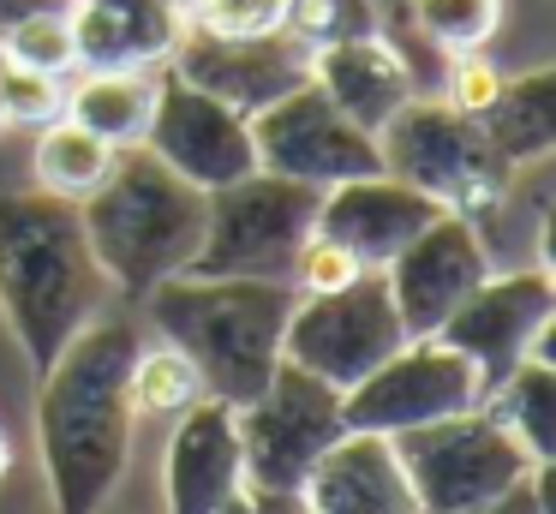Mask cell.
<instances>
[{"label":"cell","mask_w":556,"mask_h":514,"mask_svg":"<svg viewBox=\"0 0 556 514\" xmlns=\"http://www.w3.org/2000/svg\"><path fill=\"white\" fill-rule=\"evenodd\" d=\"M144 347L138 323L90 317L54 353L37 394V442L54 514H102L132 461V359Z\"/></svg>","instance_id":"cell-1"},{"label":"cell","mask_w":556,"mask_h":514,"mask_svg":"<svg viewBox=\"0 0 556 514\" xmlns=\"http://www.w3.org/2000/svg\"><path fill=\"white\" fill-rule=\"evenodd\" d=\"M109 275L85 239L78 203L54 191L0 198V317L25 347L30 371H49L54 353L102 311Z\"/></svg>","instance_id":"cell-2"},{"label":"cell","mask_w":556,"mask_h":514,"mask_svg":"<svg viewBox=\"0 0 556 514\" xmlns=\"http://www.w3.org/2000/svg\"><path fill=\"white\" fill-rule=\"evenodd\" d=\"M293 293H300L293 281H252V275H168L144 299L150 323L198 371L204 394L245 406L281 365Z\"/></svg>","instance_id":"cell-3"},{"label":"cell","mask_w":556,"mask_h":514,"mask_svg":"<svg viewBox=\"0 0 556 514\" xmlns=\"http://www.w3.org/2000/svg\"><path fill=\"white\" fill-rule=\"evenodd\" d=\"M78 222H85V239L109 287L150 293L156 281L192 263L198 239H204V191L186 186L144 143H126V150H114L109 179L78 203Z\"/></svg>","instance_id":"cell-4"},{"label":"cell","mask_w":556,"mask_h":514,"mask_svg":"<svg viewBox=\"0 0 556 514\" xmlns=\"http://www.w3.org/2000/svg\"><path fill=\"white\" fill-rule=\"evenodd\" d=\"M377 162H383V174L407 179L413 191L437 198L455 215H472V222L496 210L515 179V167L491 150L479 120L460 114L443 96H407L377 126Z\"/></svg>","instance_id":"cell-5"},{"label":"cell","mask_w":556,"mask_h":514,"mask_svg":"<svg viewBox=\"0 0 556 514\" xmlns=\"http://www.w3.org/2000/svg\"><path fill=\"white\" fill-rule=\"evenodd\" d=\"M317 186L281 174H245L222 191H204V239L180 275H252L293 281V258L317 227Z\"/></svg>","instance_id":"cell-6"},{"label":"cell","mask_w":556,"mask_h":514,"mask_svg":"<svg viewBox=\"0 0 556 514\" xmlns=\"http://www.w3.org/2000/svg\"><path fill=\"white\" fill-rule=\"evenodd\" d=\"M389 442H395L401 473H407L413 497H419V514L479 509V502L503 497L508 485H520L539 466L527 454V442L508 425H496L484 406L437 418V425H419V430H401Z\"/></svg>","instance_id":"cell-7"},{"label":"cell","mask_w":556,"mask_h":514,"mask_svg":"<svg viewBox=\"0 0 556 514\" xmlns=\"http://www.w3.org/2000/svg\"><path fill=\"white\" fill-rule=\"evenodd\" d=\"M401 341H407V329H401L383 269H359L353 281L324 287V293H293L288 329H281V359L324 377L329 389H353Z\"/></svg>","instance_id":"cell-8"},{"label":"cell","mask_w":556,"mask_h":514,"mask_svg":"<svg viewBox=\"0 0 556 514\" xmlns=\"http://www.w3.org/2000/svg\"><path fill=\"white\" fill-rule=\"evenodd\" d=\"M240 430V478L245 490H300L317 454L341 437V389L281 359L264 394L233 406Z\"/></svg>","instance_id":"cell-9"},{"label":"cell","mask_w":556,"mask_h":514,"mask_svg":"<svg viewBox=\"0 0 556 514\" xmlns=\"http://www.w3.org/2000/svg\"><path fill=\"white\" fill-rule=\"evenodd\" d=\"M479 394H484V383H479L467 353H455L437 335H413L377 371H365L353 389H341V425L377 430V437H401V430L472 413Z\"/></svg>","instance_id":"cell-10"},{"label":"cell","mask_w":556,"mask_h":514,"mask_svg":"<svg viewBox=\"0 0 556 514\" xmlns=\"http://www.w3.org/2000/svg\"><path fill=\"white\" fill-rule=\"evenodd\" d=\"M252 150L264 174L300 179V186H336V179H359L377 174V138L365 126H353L317 84L276 96L269 108H257L252 120Z\"/></svg>","instance_id":"cell-11"},{"label":"cell","mask_w":556,"mask_h":514,"mask_svg":"<svg viewBox=\"0 0 556 514\" xmlns=\"http://www.w3.org/2000/svg\"><path fill=\"white\" fill-rule=\"evenodd\" d=\"M551 323H556L551 275L544 269H508V275H484V281L443 317L437 341L467 353L472 371H479V383L496 389L527 353H551Z\"/></svg>","instance_id":"cell-12"},{"label":"cell","mask_w":556,"mask_h":514,"mask_svg":"<svg viewBox=\"0 0 556 514\" xmlns=\"http://www.w3.org/2000/svg\"><path fill=\"white\" fill-rule=\"evenodd\" d=\"M144 150L156 162H168L198 191H222L233 179L257 174V150H252L245 114L216 102L198 84H186L180 72L156 78V108H150V126H144Z\"/></svg>","instance_id":"cell-13"},{"label":"cell","mask_w":556,"mask_h":514,"mask_svg":"<svg viewBox=\"0 0 556 514\" xmlns=\"http://www.w3.org/2000/svg\"><path fill=\"white\" fill-rule=\"evenodd\" d=\"M174 72L252 120L257 108H269L276 96L312 84V48H305L300 36H288V30L222 36V30L186 24L180 42H174Z\"/></svg>","instance_id":"cell-14"},{"label":"cell","mask_w":556,"mask_h":514,"mask_svg":"<svg viewBox=\"0 0 556 514\" xmlns=\"http://www.w3.org/2000/svg\"><path fill=\"white\" fill-rule=\"evenodd\" d=\"M484 275H491V251H484V239H479V222H472V215H455V210H443L431 227H419V234L383 263V281H389V299H395V311H401L407 341L443 329V317L484 281Z\"/></svg>","instance_id":"cell-15"},{"label":"cell","mask_w":556,"mask_h":514,"mask_svg":"<svg viewBox=\"0 0 556 514\" xmlns=\"http://www.w3.org/2000/svg\"><path fill=\"white\" fill-rule=\"evenodd\" d=\"M443 215V203L413 191L395 174H359V179H336L317 198V234L336 239L359 269H383L419 227H431Z\"/></svg>","instance_id":"cell-16"},{"label":"cell","mask_w":556,"mask_h":514,"mask_svg":"<svg viewBox=\"0 0 556 514\" xmlns=\"http://www.w3.org/2000/svg\"><path fill=\"white\" fill-rule=\"evenodd\" d=\"M240 485L245 478L233 406L216 394H198L186 413H174V437L162 449V502L168 514H216Z\"/></svg>","instance_id":"cell-17"},{"label":"cell","mask_w":556,"mask_h":514,"mask_svg":"<svg viewBox=\"0 0 556 514\" xmlns=\"http://www.w3.org/2000/svg\"><path fill=\"white\" fill-rule=\"evenodd\" d=\"M85 72H150L186 30V0H66Z\"/></svg>","instance_id":"cell-18"},{"label":"cell","mask_w":556,"mask_h":514,"mask_svg":"<svg viewBox=\"0 0 556 514\" xmlns=\"http://www.w3.org/2000/svg\"><path fill=\"white\" fill-rule=\"evenodd\" d=\"M300 497L312 502V514H419L395 442L377 430H341L305 473Z\"/></svg>","instance_id":"cell-19"},{"label":"cell","mask_w":556,"mask_h":514,"mask_svg":"<svg viewBox=\"0 0 556 514\" xmlns=\"http://www.w3.org/2000/svg\"><path fill=\"white\" fill-rule=\"evenodd\" d=\"M312 84L353 120V126L371 131V138L407 96H419V78H413L407 54H401L383 30L312 48Z\"/></svg>","instance_id":"cell-20"},{"label":"cell","mask_w":556,"mask_h":514,"mask_svg":"<svg viewBox=\"0 0 556 514\" xmlns=\"http://www.w3.org/2000/svg\"><path fill=\"white\" fill-rule=\"evenodd\" d=\"M479 126L508 167L544 162L556 150V66H532L520 78H503L491 108L479 114Z\"/></svg>","instance_id":"cell-21"},{"label":"cell","mask_w":556,"mask_h":514,"mask_svg":"<svg viewBox=\"0 0 556 514\" xmlns=\"http://www.w3.org/2000/svg\"><path fill=\"white\" fill-rule=\"evenodd\" d=\"M150 108H156V78L150 72H85L66 90V120H78L85 131L109 138L114 150L144 143Z\"/></svg>","instance_id":"cell-22"},{"label":"cell","mask_w":556,"mask_h":514,"mask_svg":"<svg viewBox=\"0 0 556 514\" xmlns=\"http://www.w3.org/2000/svg\"><path fill=\"white\" fill-rule=\"evenodd\" d=\"M479 406L527 442L532 461L551 466V454H556V371H551V353H527L496 389H484Z\"/></svg>","instance_id":"cell-23"},{"label":"cell","mask_w":556,"mask_h":514,"mask_svg":"<svg viewBox=\"0 0 556 514\" xmlns=\"http://www.w3.org/2000/svg\"><path fill=\"white\" fill-rule=\"evenodd\" d=\"M30 162H37V186L42 191H54V198H66V203H85L90 191L109 179L114 143L61 114V120H49V126H42L37 155H30Z\"/></svg>","instance_id":"cell-24"},{"label":"cell","mask_w":556,"mask_h":514,"mask_svg":"<svg viewBox=\"0 0 556 514\" xmlns=\"http://www.w3.org/2000/svg\"><path fill=\"white\" fill-rule=\"evenodd\" d=\"M496 24H503V0H407V24L389 42H401L413 30L425 48H437L448 60L484 48L496 36Z\"/></svg>","instance_id":"cell-25"},{"label":"cell","mask_w":556,"mask_h":514,"mask_svg":"<svg viewBox=\"0 0 556 514\" xmlns=\"http://www.w3.org/2000/svg\"><path fill=\"white\" fill-rule=\"evenodd\" d=\"M126 394H132V418H150V413H186V406L204 394V383H198V371L186 365L174 347H156V353H144L138 347L132 359V377H126Z\"/></svg>","instance_id":"cell-26"},{"label":"cell","mask_w":556,"mask_h":514,"mask_svg":"<svg viewBox=\"0 0 556 514\" xmlns=\"http://www.w3.org/2000/svg\"><path fill=\"white\" fill-rule=\"evenodd\" d=\"M0 54H7V66H30V72H54V78H66V72L78 66L66 7H49V12H30V18L7 24V30H0Z\"/></svg>","instance_id":"cell-27"},{"label":"cell","mask_w":556,"mask_h":514,"mask_svg":"<svg viewBox=\"0 0 556 514\" xmlns=\"http://www.w3.org/2000/svg\"><path fill=\"white\" fill-rule=\"evenodd\" d=\"M66 114V78L30 66H0V126H49Z\"/></svg>","instance_id":"cell-28"},{"label":"cell","mask_w":556,"mask_h":514,"mask_svg":"<svg viewBox=\"0 0 556 514\" xmlns=\"http://www.w3.org/2000/svg\"><path fill=\"white\" fill-rule=\"evenodd\" d=\"M281 30L300 36L305 48H324V42H348V36L377 30V12L371 0H288Z\"/></svg>","instance_id":"cell-29"},{"label":"cell","mask_w":556,"mask_h":514,"mask_svg":"<svg viewBox=\"0 0 556 514\" xmlns=\"http://www.w3.org/2000/svg\"><path fill=\"white\" fill-rule=\"evenodd\" d=\"M281 18H288V0H186V24L222 30V36L281 30Z\"/></svg>","instance_id":"cell-30"},{"label":"cell","mask_w":556,"mask_h":514,"mask_svg":"<svg viewBox=\"0 0 556 514\" xmlns=\"http://www.w3.org/2000/svg\"><path fill=\"white\" fill-rule=\"evenodd\" d=\"M496 84H503V72L484 60V48H472V54H448V60H443V102H455L460 114H472V120L491 108Z\"/></svg>","instance_id":"cell-31"},{"label":"cell","mask_w":556,"mask_h":514,"mask_svg":"<svg viewBox=\"0 0 556 514\" xmlns=\"http://www.w3.org/2000/svg\"><path fill=\"white\" fill-rule=\"evenodd\" d=\"M353 275H359V263H353L336 239H324L312 227V239H305L300 258H293V287H300V293H324V287H341V281H353Z\"/></svg>","instance_id":"cell-32"},{"label":"cell","mask_w":556,"mask_h":514,"mask_svg":"<svg viewBox=\"0 0 556 514\" xmlns=\"http://www.w3.org/2000/svg\"><path fill=\"white\" fill-rule=\"evenodd\" d=\"M460 514H551V466H532L520 485H508L503 497L479 502V509H460Z\"/></svg>","instance_id":"cell-33"},{"label":"cell","mask_w":556,"mask_h":514,"mask_svg":"<svg viewBox=\"0 0 556 514\" xmlns=\"http://www.w3.org/2000/svg\"><path fill=\"white\" fill-rule=\"evenodd\" d=\"M245 502H252V514H312V502L300 490H245Z\"/></svg>","instance_id":"cell-34"},{"label":"cell","mask_w":556,"mask_h":514,"mask_svg":"<svg viewBox=\"0 0 556 514\" xmlns=\"http://www.w3.org/2000/svg\"><path fill=\"white\" fill-rule=\"evenodd\" d=\"M49 7H66V0H0V30L18 18H30V12H49Z\"/></svg>","instance_id":"cell-35"},{"label":"cell","mask_w":556,"mask_h":514,"mask_svg":"<svg viewBox=\"0 0 556 514\" xmlns=\"http://www.w3.org/2000/svg\"><path fill=\"white\" fill-rule=\"evenodd\" d=\"M371 12H377V30L383 36H395L407 24V0H371Z\"/></svg>","instance_id":"cell-36"},{"label":"cell","mask_w":556,"mask_h":514,"mask_svg":"<svg viewBox=\"0 0 556 514\" xmlns=\"http://www.w3.org/2000/svg\"><path fill=\"white\" fill-rule=\"evenodd\" d=\"M216 514H252V502H245V490H233V497L228 502H222V509Z\"/></svg>","instance_id":"cell-37"},{"label":"cell","mask_w":556,"mask_h":514,"mask_svg":"<svg viewBox=\"0 0 556 514\" xmlns=\"http://www.w3.org/2000/svg\"><path fill=\"white\" fill-rule=\"evenodd\" d=\"M7 461H13V449H7V437H0V473H7Z\"/></svg>","instance_id":"cell-38"},{"label":"cell","mask_w":556,"mask_h":514,"mask_svg":"<svg viewBox=\"0 0 556 514\" xmlns=\"http://www.w3.org/2000/svg\"><path fill=\"white\" fill-rule=\"evenodd\" d=\"M0 66H7V54H0ZM0 131H7V126H0Z\"/></svg>","instance_id":"cell-39"}]
</instances>
